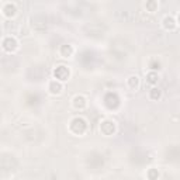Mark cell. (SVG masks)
I'll use <instances>...</instances> for the list:
<instances>
[{
  "instance_id": "obj_8",
  "label": "cell",
  "mask_w": 180,
  "mask_h": 180,
  "mask_svg": "<svg viewBox=\"0 0 180 180\" xmlns=\"http://www.w3.org/2000/svg\"><path fill=\"white\" fill-rule=\"evenodd\" d=\"M4 13H6L7 17H11V16H14V13H16V7H14L13 4H7V6L4 7Z\"/></svg>"
},
{
  "instance_id": "obj_5",
  "label": "cell",
  "mask_w": 180,
  "mask_h": 180,
  "mask_svg": "<svg viewBox=\"0 0 180 180\" xmlns=\"http://www.w3.org/2000/svg\"><path fill=\"white\" fill-rule=\"evenodd\" d=\"M16 45H17V42H16V39L14 38H6L4 41H3V46H4V49L9 52H11L16 49Z\"/></svg>"
},
{
  "instance_id": "obj_4",
  "label": "cell",
  "mask_w": 180,
  "mask_h": 180,
  "mask_svg": "<svg viewBox=\"0 0 180 180\" xmlns=\"http://www.w3.org/2000/svg\"><path fill=\"white\" fill-rule=\"evenodd\" d=\"M101 132L106 135H111L114 132V122L111 121H104L101 124Z\"/></svg>"
},
{
  "instance_id": "obj_1",
  "label": "cell",
  "mask_w": 180,
  "mask_h": 180,
  "mask_svg": "<svg viewBox=\"0 0 180 180\" xmlns=\"http://www.w3.org/2000/svg\"><path fill=\"white\" fill-rule=\"evenodd\" d=\"M71 128H72L73 132H76V134H82L84 129H86V121L82 120V118H75V120L72 121Z\"/></svg>"
},
{
  "instance_id": "obj_3",
  "label": "cell",
  "mask_w": 180,
  "mask_h": 180,
  "mask_svg": "<svg viewBox=\"0 0 180 180\" xmlns=\"http://www.w3.org/2000/svg\"><path fill=\"white\" fill-rule=\"evenodd\" d=\"M106 104L109 106L110 109H114L118 106V97L114 94V93H109L107 96H106Z\"/></svg>"
},
{
  "instance_id": "obj_12",
  "label": "cell",
  "mask_w": 180,
  "mask_h": 180,
  "mask_svg": "<svg viewBox=\"0 0 180 180\" xmlns=\"http://www.w3.org/2000/svg\"><path fill=\"white\" fill-rule=\"evenodd\" d=\"M151 97H152L154 100H158V99L161 97V90L159 89H152L151 90Z\"/></svg>"
},
{
  "instance_id": "obj_9",
  "label": "cell",
  "mask_w": 180,
  "mask_h": 180,
  "mask_svg": "<svg viewBox=\"0 0 180 180\" xmlns=\"http://www.w3.org/2000/svg\"><path fill=\"white\" fill-rule=\"evenodd\" d=\"M158 73H155V72H151V73H148V83L151 84H155L158 83Z\"/></svg>"
},
{
  "instance_id": "obj_6",
  "label": "cell",
  "mask_w": 180,
  "mask_h": 180,
  "mask_svg": "<svg viewBox=\"0 0 180 180\" xmlns=\"http://www.w3.org/2000/svg\"><path fill=\"white\" fill-rule=\"evenodd\" d=\"M163 26H165V28H167V30H173L176 24H174V20L172 19V17H166L165 21H163Z\"/></svg>"
},
{
  "instance_id": "obj_2",
  "label": "cell",
  "mask_w": 180,
  "mask_h": 180,
  "mask_svg": "<svg viewBox=\"0 0 180 180\" xmlns=\"http://www.w3.org/2000/svg\"><path fill=\"white\" fill-rule=\"evenodd\" d=\"M54 75H55V77L58 80H66L69 77V71H68L66 66H58L55 69V72H54Z\"/></svg>"
},
{
  "instance_id": "obj_13",
  "label": "cell",
  "mask_w": 180,
  "mask_h": 180,
  "mask_svg": "<svg viewBox=\"0 0 180 180\" xmlns=\"http://www.w3.org/2000/svg\"><path fill=\"white\" fill-rule=\"evenodd\" d=\"M146 9H148L151 13H152V11H155V9H156V3H155L154 0H149L148 3H146Z\"/></svg>"
},
{
  "instance_id": "obj_7",
  "label": "cell",
  "mask_w": 180,
  "mask_h": 180,
  "mask_svg": "<svg viewBox=\"0 0 180 180\" xmlns=\"http://www.w3.org/2000/svg\"><path fill=\"white\" fill-rule=\"evenodd\" d=\"M75 107L76 109H83L84 107V104H86V101H84V99L82 96H77V97H75Z\"/></svg>"
},
{
  "instance_id": "obj_14",
  "label": "cell",
  "mask_w": 180,
  "mask_h": 180,
  "mask_svg": "<svg viewBox=\"0 0 180 180\" xmlns=\"http://www.w3.org/2000/svg\"><path fill=\"white\" fill-rule=\"evenodd\" d=\"M129 86H131V87H136V86H138V77L136 76L129 77Z\"/></svg>"
},
{
  "instance_id": "obj_10",
  "label": "cell",
  "mask_w": 180,
  "mask_h": 180,
  "mask_svg": "<svg viewBox=\"0 0 180 180\" xmlns=\"http://www.w3.org/2000/svg\"><path fill=\"white\" fill-rule=\"evenodd\" d=\"M49 90H51V93H59L61 91V84L56 83V82H52L49 84Z\"/></svg>"
},
{
  "instance_id": "obj_11",
  "label": "cell",
  "mask_w": 180,
  "mask_h": 180,
  "mask_svg": "<svg viewBox=\"0 0 180 180\" xmlns=\"http://www.w3.org/2000/svg\"><path fill=\"white\" fill-rule=\"evenodd\" d=\"M71 54H72L71 46H69V45H64V46H62V55H64V56H69Z\"/></svg>"
}]
</instances>
